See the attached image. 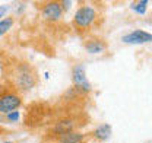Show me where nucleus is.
<instances>
[{
    "label": "nucleus",
    "mask_w": 152,
    "mask_h": 143,
    "mask_svg": "<svg viewBox=\"0 0 152 143\" xmlns=\"http://www.w3.org/2000/svg\"><path fill=\"white\" fill-rule=\"evenodd\" d=\"M9 79L12 88L20 92L31 90L38 82L35 69L26 61H16L9 70Z\"/></svg>",
    "instance_id": "nucleus-1"
},
{
    "label": "nucleus",
    "mask_w": 152,
    "mask_h": 143,
    "mask_svg": "<svg viewBox=\"0 0 152 143\" xmlns=\"http://www.w3.org/2000/svg\"><path fill=\"white\" fill-rule=\"evenodd\" d=\"M95 19H96L95 9L89 4H83L76 10L75 16H73V25L77 31H86L94 25Z\"/></svg>",
    "instance_id": "nucleus-2"
},
{
    "label": "nucleus",
    "mask_w": 152,
    "mask_h": 143,
    "mask_svg": "<svg viewBox=\"0 0 152 143\" xmlns=\"http://www.w3.org/2000/svg\"><path fill=\"white\" fill-rule=\"evenodd\" d=\"M20 105H22V98L16 89L10 88L0 95V114L7 115L16 111Z\"/></svg>",
    "instance_id": "nucleus-3"
},
{
    "label": "nucleus",
    "mask_w": 152,
    "mask_h": 143,
    "mask_svg": "<svg viewBox=\"0 0 152 143\" xmlns=\"http://www.w3.org/2000/svg\"><path fill=\"white\" fill-rule=\"evenodd\" d=\"M72 79H73V85H75V89L80 90L83 93H88L91 92V83L86 77V73H85V67L82 64H76L72 70Z\"/></svg>",
    "instance_id": "nucleus-4"
},
{
    "label": "nucleus",
    "mask_w": 152,
    "mask_h": 143,
    "mask_svg": "<svg viewBox=\"0 0 152 143\" xmlns=\"http://www.w3.org/2000/svg\"><path fill=\"white\" fill-rule=\"evenodd\" d=\"M61 13H63V6L60 1H47L42 6V16L50 22L58 20L61 18Z\"/></svg>",
    "instance_id": "nucleus-5"
},
{
    "label": "nucleus",
    "mask_w": 152,
    "mask_h": 143,
    "mask_svg": "<svg viewBox=\"0 0 152 143\" xmlns=\"http://www.w3.org/2000/svg\"><path fill=\"white\" fill-rule=\"evenodd\" d=\"M123 42L126 44H145V42H152V34L149 32H145L142 29H136V31H132L129 34L121 38Z\"/></svg>",
    "instance_id": "nucleus-6"
},
{
    "label": "nucleus",
    "mask_w": 152,
    "mask_h": 143,
    "mask_svg": "<svg viewBox=\"0 0 152 143\" xmlns=\"http://www.w3.org/2000/svg\"><path fill=\"white\" fill-rule=\"evenodd\" d=\"M76 123L75 118H72V117H66V118H61V120H58L56 124L53 125V134L54 136H61V134H64V133H69V131H75Z\"/></svg>",
    "instance_id": "nucleus-7"
},
{
    "label": "nucleus",
    "mask_w": 152,
    "mask_h": 143,
    "mask_svg": "<svg viewBox=\"0 0 152 143\" xmlns=\"http://www.w3.org/2000/svg\"><path fill=\"white\" fill-rule=\"evenodd\" d=\"M85 139L83 133H79V131H69V133H64L61 136L57 137V143H82Z\"/></svg>",
    "instance_id": "nucleus-8"
},
{
    "label": "nucleus",
    "mask_w": 152,
    "mask_h": 143,
    "mask_svg": "<svg viewBox=\"0 0 152 143\" xmlns=\"http://www.w3.org/2000/svg\"><path fill=\"white\" fill-rule=\"evenodd\" d=\"M85 48H86V51L91 54H98V53H102V51H105V48H107V44L104 42V41H101V39H88L86 42H85Z\"/></svg>",
    "instance_id": "nucleus-9"
},
{
    "label": "nucleus",
    "mask_w": 152,
    "mask_h": 143,
    "mask_svg": "<svg viewBox=\"0 0 152 143\" xmlns=\"http://www.w3.org/2000/svg\"><path fill=\"white\" fill-rule=\"evenodd\" d=\"M92 136H94L95 139H98L99 142L107 140V139L111 136V125L110 124H101L99 127H96L94 131H92Z\"/></svg>",
    "instance_id": "nucleus-10"
},
{
    "label": "nucleus",
    "mask_w": 152,
    "mask_h": 143,
    "mask_svg": "<svg viewBox=\"0 0 152 143\" xmlns=\"http://www.w3.org/2000/svg\"><path fill=\"white\" fill-rule=\"evenodd\" d=\"M130 7H132L134 12H137V13L143 15V13L146 12V7H148V1H146V0H139V1H133Z\"/></svg>",
    "instance_id": "nucleus-11"
},
{
    "label": "nucleus",
    "mask_w": 152,
    "mask_h": 143,
    "mask_svg": "<svg viewBox=\"0 0 152 143\" xmlns=\"http://www.w3.org/2000/svg\"><path fill=\"white\" fill-rule=\"evenodd\" d=\"M12 25H13V19L12 18H6L3 20H0V36L3 34H6L12 28Z\"/></svg>",
    "instance_id": "nucleus-12"
},
{
    "label": "nucleus",
    "mask_w": 152,
    "mask_h": 143,
    "mask_svg": "<svg viewBox=\"0 0 152 143\" xmlns=\"http://www.w3.org/2000/svg\"><path fill=\"white\" fill-rule=\"evenodd\" d=\"M6 118H7L9 121H16V120H19V112H16V111H13V112L7 114V115H6Z\"/></svg>",
    "instance_id": "nucleus-13"
},
{
    "label": "nucleus",
    "mask_w": 152,
    "mask_h": 143,
    "mask_svg": "<svg viewBox=\"0 0 152 143\" xmlns=\"http://www.w3.org/2000/svg\"><path fill=\"white\" fill-rule=\"evenodd\" d=\"M7 12V6H0V20H3V16Z\"/></svg>",
    "instance_id": "nucleus-14"
},
{
    "label": "nucleus",
    "mask_w": 152,
    "mask_h": 143,
    "mask_svg": "<svg viewBox=\"0 0 152 143\" xmlns=\"http://www.w3.org/2000/svg\"><path fill=\"white\" fill-rule=\"evenodd\" d=\"M3 92H4V86H3V85H1V83H0V95H1V93H3Z\"/></svg>",
    "instance_id": "nucleus-15"
}]
</instances>
